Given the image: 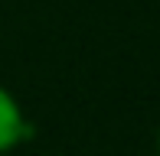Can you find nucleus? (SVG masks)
Listing matches in <instances>:
<instances>
[{
  "label": "nucleus",
  "instance_id": "7ed1b4c3",
  "mask_svg": "<svg viewBox=\"0 0 160 156\" xmlns=\"http://www.w3.org/2000/svg\"><path fill=\"white\" fill-rule=\"evenodd\" d=\"M154 156H157V153H154Z\"/></svg>",
  "mask_w": 160,
  "mask_h": 156
},
{
  "label": "nucleus",
  "instance_id": "f03ea898",
  "mask_svg": "<svg viewBox=\"0 0 160 156\" xmlns=\"http://www.w3.org/2000/svg\"><path fill=\"white\" fill-rule=\"evenodd\" d=\"M157 156H160V130H157Z\"/></svg>",
  "mask_w": 160,
  "mask_h": 156
},
{
  "label": "nucleus",
  "instance_id": "f257e3e1",
  "mask_svg": "<svg viewBox=\"0 0 160 156\" xmlns=\"http://www.w3.org/2000/svg\"><path fill=\"white\" fill-rule=\"evenodd\" d=\"M30 137H33V124L26 117L23 104L17 101L10 88L0 85V156L20 150Z\"/></svg>",
  "mask_w": 160,
  "mask_h": 156
}]
</instances>
